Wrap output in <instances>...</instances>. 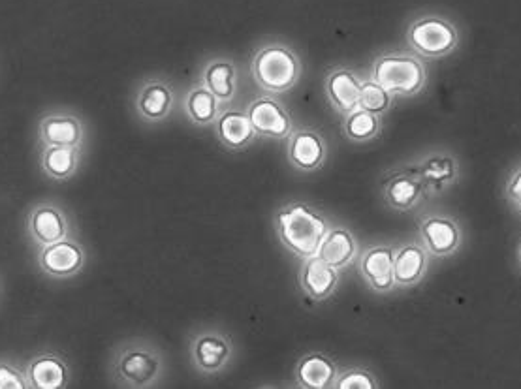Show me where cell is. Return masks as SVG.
Returning a JSON list of instances; mask_svg holds the SVG:
<instances>
[{"instance_id": "5bb4252c", "label": "cell", "mask_w": 521, "mask_h": 389, "mask_svg": "<svg viewBox=\"0 0 521 389\" xmlns=\"http://www.w3.org/2000/svg\"><path fill=\"white\" fill-rule=\"evenodd\" d=\"M38 138L42 145L81 147L85 140V126L76 115L49 113L38 123Z\"/></svg>"}, {"instance_id": "2e32d148", "label": "cell", "mask_w": 521, "mask_h": 389, "mask_svg": "<svg viewBox=\"0 0 521 389\" xmlns=\"http://www.w3.org/2000/svg\"><path fill=\"white\" fill-rule=\"evenodd\" d=\"M25 373L31 389H64L70 384L72 376L68 361L53 352L34 356L25 365Z\"/></svg>"}, {"instance_id": "52a82bcc", "label": "cell", "mask_w": 521, "mask_h": 389, "mask_svg": "<svg viewBox=\"0 0 521 389\" xmlns=\"http://www.w3.org/2000/svg\"><path fill=\"white\" fill-rule=\"evenodd\" d=\"M87 260L83 245L66 237L63 241L51 243L38 250V267L51 279H70L78 275Z\"/></svg>"}, {"instance_id": "f1b7e54d", "label": "cell", "mask_w": 521, "mask_h": 389, "mask_svg": "<svg viewBox=\"0 0 521 389\" xmlns=\"http://www.w3.org/2000/svg\"><path fill=\"white\" fill-rule=\"evenodd\" d=\"M380 384L375 378V374L365 371V369H348L343 373L337 374L335 386L337 389H377Z\"/></svg>"}, {"instance_id": "ffe728a7", "label": "cell", "mask_w": 521, "mask_h": 389, "mask_svg": "<svg viewBox=\"0 0 521 389\" xmlns=\"http://www.w3.org/2000/svg\"><path fill=\"white\" fill-rule=\"evenodd\" d=\"M200 81L226 106L237 94L236 63L228 57H213L204 64Z\"/></svg>"}, {"instance_id": "7c38bea8", "label": "cell", "mask_w": 521, "mask_h": 389, "mask_svg": "<svg viewBox=\"0 0 521 389\" xmlns=\"http://www.w3.org/2000/svg\"><path fill=\"white\" fill-rule=\"evenodd\" d=\"M426 190L416 168H401L386 175L382 183V196L395 211H411L422 202Z\"/></svg>"}, {"instance_id": "30bf717a", "label": "cell", "mask_w": 521, "mask_h": 389, "mask_svg": "<svg viewBox=\"0 0 521 389\" xmlns=\"http://www.w3.org/2000/svg\"><path fill=\"white\" fill-rule=\"evenodd\" d=\"M286 156L296 170L316 172L326 164L328 143L313 128L292 130L288 136Z\"/></svg>"}, {"instance_id": "cb8c5ba5", "label": "cell", "mask_w": 521, "mask_h": 389, "mask_svg": "<svg viewBox=\"0 0 521 389\" xmlns=\"http://www.w3.org/2000/svg\"><path fill=\"white\" fill-rule=\"evenodd\" d=\"M422 179L426 192H441L450 187L459 177L458 162L454 156L446 153L427 156L424 162L414 166Z\"/></svg>"}, {"instance_id": "4dcf8cb0", "label": "cell", "mask_w": 521, "mask_h": 389, "mask_svg": "<svg viewBox=\"0 0 521 389\" xmlns=\"http://www.w3.org/2000/svg\"><path fill=\"white\" fill-rule=\"evenodd\" d=\"M506 198L518 211H521V168L512 173V177L506 183Z\"/></svg>"}, {"instance_id": "277c9868", "label": "cell", "mask_w": 521, "mask_h": 389, "mask_svg": "<svg viewBox=\"0 0 521 389\" xmlns=\"http://www.w3.org/2000/svg\"><path fill=\"white\" fill-rule=\"evenodd\" d=\"M371 79L394 96H414L426 85V66L412 55L386 53L375 59L371 66Z\"/></svg>"}, {"instance_id": "d4e9b609", "label": "cell", "mask_w": 521, "mask_h": 389, "mask_svg": "<svg viewBox=\"0 0 521 389\" xmlns=\"http://www.w3.org/2000/svg\"><path fill=\"white\" fill-rule=\"evenodd\" d=\"M185 113L196 126H213L222 113L221 100L200 81L187 93Z\"/></svg>"}, {"instance_id": "3957f363", "label": "cell", "mask_w": 521, "mask_h": 389, "mask_svg": "<svg viewBox=\"0 0 521 389\" xmlns=\"http://www.w3.org/2000/svg\"><path fill=\"white\" fill-rule=\"evenodd\" d=\"M256 85L271 94L288 93L301 78V61L292 47L281 42H269L254 53L251 61Z\"/></svg>"}, {"instance_id": "4fadbf2b", "label": "cell", "mask_w": 521, "mask_h": 389, "mask_svg": "<svg viewBox=\"0 0 521 389\" xmlns=\"http://www.w3.org/2000/svg\"><path fill=\"white\" fill-rule=\"evenodd\" d=\"M420 237H422L427 254L435 256V258H448L461 247L463 232L456 220L433 215V217L422 220Z\"/></svg>"}, {"instance_id": "44dd1931", "label": "cell", "mask_w": 521, "mask_h": 389, "mask_svg": "<svg viewBox=\"0 0 521 389\" xmlns=\"http://www.w3.org/2000/svg\"><path fill=\"white\" fill-rule=\"evenodd\" d=\"M339 369L326 354H309L296 365V384L303 389H330L335 386Z\"/></svg>"}, {"instance_id": "e0dca14e", "label": "cell", "mask_w": 521, "mask_h": 389, "mask_svg": "<svg viewBox=\"0 0 521 389\" xmlns=\"http://www.w3.org/2000/svg\"><path fill=\"white\" fill-rule=\"evenodd\" d=\"M341 281L339 269L324 262L318 254L305 258L300 271V284L303 292L313 301H324L332 296Z\"/></svg>"}, {"instance_id": "ac0fdd59", "label": "cell", "mask_w": 521, "mask_h": 389, "mask_svg": "<svg viewBox=\"0 0 521 389\" xmlns=\"http://www.w3.org/2000/svg\"><path fill=\"white\" fill-rule=\"evenodd\" d=\"M326 96L335 111L348 115L350 111L360 108V93H362V79L358 78L348 68H337L326 78Z\"/></svg>"}, {"instance_id": "ba28073f", "label": "cell", "mask_w": 521, "mask_h": 389, "mask_svg": "<svg viewBox=\"0 0 521 389\" xmlns=\"http://www.w3.org/2000/svg\"><path fill=\"white\" fill-rule=\"evenodd\" d=\"M245 111L251 119V125L258 138L283 140V138H288L290 132L294 130L290 113L286 111L281 102H277L271 96L256 98Z\"/></svg>"}, {"instance_id": "6da1fadb", "label": "cell", "mask_w": 521, "mask_h": 389, "mask_svg": "<svg viewBox=\"0 0 521 389\" xmlns=\"http://www.w3.org/2000/svg\"><path fill=\"white\" fill-rule=\"evenodd\" d=\"M110 373L121 388H155L166 373V359L157 344L145 339H130L115 348Z\"/></svg>"}, {"instance_id": "7402d4cb", "label": "cell", "mask_w": 521, "mask_h": 389, "mask_svg": "<svg viewBox=\"0 0 521 389\" xmlns=\"http://www.w3.org/2000/svg\"><path fill=\"white\" fill-rule=\"evenodd\" d=\"M324 262L335 269H345L358 256V241L345 226H330L328 234L322 239L320 249L316 252Z\"/></svg>"}, {"instance_id": "9a60e30c", "label": "cell", "mask_w": 521, "mask_h": 389, "mask_svg": "<svg viewBox=\"0 0 521 389\" xmlns=\"http://www.w3.org/2000/svg\"><path fill=\"white\" fill-rule=\"evenodd\" d=\"M394 247L379 245L365 250L360 258V273L373 292L386 294L394 290Z\"/></svg>"}, {"instance_id": "d6986e66", "label": "cell", "mask_w": 521, "mask_h": 389, "mask_svg": "<svg viewBox=\"0 0 521 389\" xmlns=\"http://www.w3.org/2000/svg\"><path fill=\"white\" fill-rule=\"evenodd\" d=\"M217 138L228 151H241L253 143L256 136L247 111L241 109H222L215 123Z\"/></svg>"}, {"instance_id": "f546056e", "label": "cell", "mask_w": 521, "mask_h": 389, "mask_svg": "<svg viewBox=\"0 0 521 389\" xmlns=\"http://www.w3.org/2000/svg\"><path fill=\"white\" fill-rule=\"evenodd\" d=\"M0 389H31L25 367L12 359L0 358Z\"/></svg>"}, {"instance_id": "8fae6325", "label": "cell", "mask_w": 521, "mask_h": 389, "mask_svg": "<svg viewBox=\"0 0 521 389\" xmlns=\"http://www.w3.org/2000/svg\"><path fill=\"white\" fill-rule=\"evenodd\" d=\"M27 230L38 247H46L70 237V220L63 207L55 203H38L27 217Z\"/></svg>"}, {"instance_id": "484cf974", "label": "cell", "mask_w": 521, "mask_h": 389, "mask_svg": "<svg viewBox=\"0 0 521 389\" xmlns=\"http://www.w3.org/2000/svg\"><path fill=\"white\" fill-rule=\"evenodd\" d=\"M81 158V147H59V145H42L40 166L49 179L68 181L76 175Z\"/></svg>"}, {"instance_id": "8992f818", "label": "cell", "mask_w": 521, "mask_h": 389, "mask_svg": "<svg viewBox=\"0 0 521 389\" xmlns=\"http://www.w3.org/2000/svg\"><path fill=\"white\" fill-rule=\"evenodd\" d=\"M190 363L202 374H219L234 358V343L228 333L215 327L198 329L189 344Z\"/></svg>"}, {"instance_id": "1f68e13d", "label": "cell", "mask_w": 521, "mask_h": 389, "mask_svg": "<svg viewBox=\"0 0 521 389\" xmlns=\"http://www.w3.org/2000/svg\"><path fill=\"white\" fill-rule=\"evenodd\" d=\"M520 262H521V245H520Z\"/></svg>"}, {"instance_id": "5b68a950", "label": "cell", "mask_w": 521, "mask_h": 389, "mask_svg": "<svg viewBox=\"0 0 521 389\" xmlns=\"http://www.w3.org/2000/svg\"><path fill=\"white\" fill-rule=\"evenodd\" d=\"M407 42L418 55L441 59L458 47L459 32L446 17L429 14L412 21Z\"/></svg>"}, {"instance_id": "603a6c76", "label": "cell", "mask_w": 521, "mask_h": 389, "mask_svg": "<svg viewBox=\"0 0 521 389\" xmlns=\"http://www.w3.org/2000/svg\"><path fill=\"white\" fill-rule=\"evenodd\" d=\"M427 250L416 243H407L394 254L395 286L411 288L424 279L427 271Z\"/></svg>"}, {"instance_id": "7a4b0ae2", "label": "cell", "mask_w": 521, "mask_h": 389, "mask_svg": "<svg viewBox=\"0 0 521 389\" xmlns=\"http://www.w3.org/2000/svg\"><path fill=\"white\" fill-rule=\"evenodd\" d=\"M273 224L283 247L303 260L315 256L330 230L328 218L315 207L301 202L288 203L277 209Z\"/></svg>"}, {"instance_id": "9c48e42d", "label": "cell", "mask_w": 521, "mask_h": 389, "mask_svg": "<svg viewBox=\"0 0 521 389\" xmlns=\"http://www.w3.org/2000/svg\"><path fill=\"white\" fill-rule=\"evenodd\" d=\"M174 106L175 91L168 79H147L134 96L136 113L140 115V119L153 125L166 121L172 115Z\"/></svg>"}, {"instance_id": "4316f807", "label": "cell", "mask_w": 521, "mask_h": 389, "mask_svg": "<svg viewBox=\"0 0 521 389\" xmlns=\"http://www.w3.org/2000/svg\"><path fill=\"white\" fill-rule=\"evenodd\" d=\"M380 115H375L371 111L364 108H356L345 115V136L348 140L356 141V143H364V141L375 140L379 136Z\"/></svg>"}, {"instance_id": "83f0119b", "label": "cell", "mask_w": 521, "mask_h": 389, "mask_svg": "<svg viewBox=\"0 0 521 389\" xmlns=\"http://www.w3.org/2000/svg\"><path fill=\"white\" fill-rule=\"evenodd\" d=\"M394 94L388 93L375 79L362 81V93H360V108L367 109L375 115L386 113L392 106Z\"/></svg>"}]
</instances>
